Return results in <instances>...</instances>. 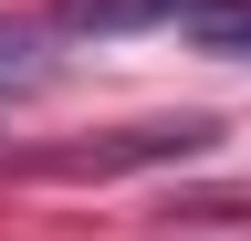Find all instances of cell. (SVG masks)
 I'll use <instances>...</instances> for the list:
<instances>
[{
    "instance_id": "1",
    "label": "cell",
    "mask_w": 251,
    "mask_h": 241,
    "mask_svg": "<svg viewBox=\"0 0 251 241\" xmlns=\"http://www.w3.org/2000/svg\"><path fill=\"white\" fill-rule=\"evenodd\" d=\"M220 126L209 115H157V126H126V136H94V147H52V158H31L42 178H126V168H178L199 158Z\"/></svg>"
},
{
    "instance_id": "2",
    "label": "cell",
    "mask_w": 251,
    "mask_h": 241,
    "mask_svg": "<svg viewBox=\"0 0 251 241\" xmlns=\"http://www.w3.org/2000/svg\"><path fill=\"white\" fill-rule=\"evenodd\" d=\"M199 0H52V32L74 42H115V32H157V21H188Z\"/></svg>"
},
{
    "instance_id": "3",
    "label": "cell",
    "mask_w": 251,
    "mask_h": 241,
    "mask_svg": "<svg viewBox=\"0 0 251 241\" xmlns=\"http://www.w3.org/2000/svg\"><path fill=\"white\" fill-rule=\"evenodd\" d=\"M42 84H63V53L42 21H21V11H0V95H42Z\"/></svg>"
},
{
    "instance_id": "4",
    "label": "cell",
    "mask_w": 251,
    "mask_h": 241,
    "mask_svg": "<svg viewBox=\"0 0 251 241\" xmlns=\"http://www.w3.org/2000/svg\"><path fill=\"white\" fill-rule=\"evenodd\" d=\"M178 32L199 42V53H220V63H251V0H199Z\"/></svg>"
}]
</instances>
